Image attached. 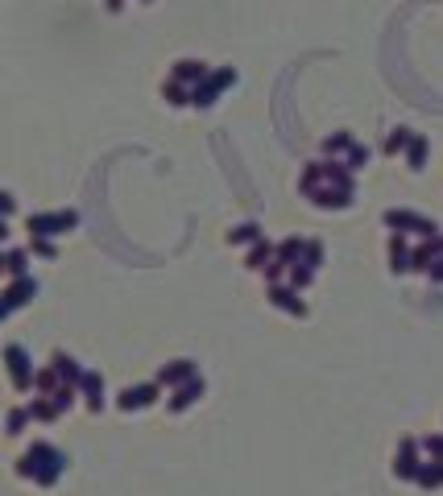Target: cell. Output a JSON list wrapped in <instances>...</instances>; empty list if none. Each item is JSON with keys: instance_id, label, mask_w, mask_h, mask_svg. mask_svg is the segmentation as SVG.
Masks as SVG:
<instances>
[{"instance_id": "obj_1", "label": "cell", "mask_w": 443, "mask_h": 496, "mask_svg": "<svg viewBox=\"0 0 443 496\" xmlns=\"http://www.w3.org/2000/svg\"><path fill=\"white\" fill-rule=\"evenodd\" d=\"M67 228H75V215L71 211H62V215H33L29 219V232L33 236H54V232H67Z\"/></svg>"}, {"instance_id": "obj_2", "label": "cell", "mask_w": 443, "mask_h": 496, "mask_svg": "<svg viewBox=\"0 0 443 496\" xmlns=\"http://www.w3.org/2000/svg\"><path fill=\"white\" fill-rule=\"evenodd\" d=\"M4 364H9V373H13V385H17V389H25V385L33 380V373H29V356H25L21 348H9V352H4Z\"/></svg>"}, {"instance_id": "obj_3", "label": "cell", "mask_w": 443, "mask_h": 496, "mask_svg": "<svg viewBox=\"0 0 443 496\" xmlns=\"http://www.w3.org/2000/svg\"><path fill=\"white\" fill-rule=\"evenodd\" d=\"M158 397V385H141V389H128V393H121V409H141V405H149Z\"/></svg>"}, {"instance_id": "obj_4", "label": "cell", "mask_w": 443, "mask_h": 496, "mask_svg": "<svg viewBox=\"0 0 443 496\" xmlns=\"http://www.w3.org/2000/svg\"><path fill=\"white\" fill-rule=\"evenodd\" d=\"M29 294H33V282H29V277H17V282L9 285V294H4L0 302L13 310V307H25V302H29Z\"/></svg>"}, {"instance_id": "obj_5", "label": "cell", "mask_w": 443, "mask_h": 496, "mask_svg": "<svg viewBox=\"0 0 443 496\" xmlns=\"http://www.w3.org/2000/svg\"><path fill=\"white\" fill-rule=\"evenodd\" d=\"M79 389H83L87 405H92V409H99V402H104V397H99V377H96V373H83V377H79Z\"/></svg>"}, {"instance_id": "obj_6", "label": "cell", "mask_w": 443, "mask_h": 496, "mask_svg": "<svg viewBox=\"0 0 443 496\" xmlns=\"http://www.w3.org/2000/svg\"><path fill=\"white\" fill-rule=\"evenodd\" d=\"M385 224H390V228H419V232H435L431 224H422V219H415V215H402V211H390V215H385Z\"/></svg>"}, {"instance_id": "obj_7", "label": "cell", "mask_w": 443, "mask_h": 496, "mask_svg": "<svg viewBox=\"0 0 443 496\" xmlns=\"http://www.w3.org/2000/svg\"><path fill=\"white\" fill-rule=\"evenodd\" d=\"M54 373H58L62 380H79V377H83V373L75 368V360H71V356H54Z\"/></svg>"}, {"instance_id": "obj_8", "label": "cell", "mask_w": 443, "mask_h": 496, "mask_svg": "<svg viewBox=\"0 0 443 496\" xmlns=\"http://www.w3.org/2000/svg\"><path fill=\"white\" fill-rule=\"evenodd\" d=\"M38 389H42V393H58V373H54V368H46V373H38Z\"/></svg>"}, {"instance_id": "obj_9", "label": "cell", "mask_w": 443, "mask_h": 496, "mask_svg": "<svg viewBox=\"0 0 443 496\" xmlns=\"http://www.w3.org/2000/svg\"><path fill=\"white\" fill-rule=\"evenodd\" d=\"M29 414H33V418H42V422H50V418L58 414V405H54V402H46V397H42V402H33V409H29Z\"/></svg>"}, {"instance_id": "obj_10", "label": "cell", "mask_w": 443, "mask_h": 496, "mask_svg": "<svg viewBox=\"0 0 443 496\" xmlns=\"http://www.w3.org/2000/svg\"><path fill=\"white\" fill-rule=\"evenodd\" d=\"M4 269H9L13 277H25V253H9V257H4Z\"/></svg>"}, {"instance_id": "obj_11", "label": "cell", "mask_w": 443, "mask_h": 496, "mask_svg": "<svg viewBox=\"0 0 443 496\" xmlns=\"http://www.w3.org/2000/svg\"><path fill=\"white\" fill-rule=\"evenodd\" d=\"M415 475H419V484H427V488L443 484V468H422V472H415Z\"/></svg>"}, {"instance_id": "obj_12", "label": "cell", "mask_w": 443, "mask_h": 496, "mask_svg": "<svg viewBox=\"0 0 443 496\" xmlns=\"http://www.w3.org/2000/svg\"><path fill=\"white\" fill-rule=\"evenodd\" d=\"M182 377H191V364H170V368L162 373V380H170V385H178Z\"/></svg>"}, {"instance_id": "obj_13", "label": "cell", "mask_w": 443, "mask_h": 496, "mask_svg": "<svg viewBox=\"0 0 443 496\" xmlns=\"http://www.w3.org/2000/svg\"><path fill=\"white\" fill-rule=\"evenodd\" d=\"M25 422H29V414H25V409H13V414H9V434H21Z\"/></svg>"}, {"instance_id": "obj_14", "label": "cell", "mask_w": 443, "mask_h": 496, "mask_svg": "<svg viewBox=\"0 0 443 496\" xmlns=\"http://www.w3.org/2000/svg\"><path fill=\"white\" fill-rule=\"evenodd\" d=\"M199 62H178V71H174V79H199Z\"/></svg>"}, {"instance_id": "obj_15", "label": "cell", "mask_w": 443, "mask_h": 496, "mask_svg": "<svg viewBox=\"0 0 443 496\" xmlns=\"http://www.w3.org/2000/svg\"><path fill=\"white\" fill-rule=\"evenodd\" d=\"M422 153H427V145H422V141H415V145H410V165H415V170L422 165Z\"/></svg>"}, {"instance_id": "obj_16", "label": "cell", "mask_w": 443, "mask_h": 496, "mask_svg": "<svg viewBox=\"0 0 443 496\" xmlns=\"http://www.w3.org/2000/svg\"><path fill=\"white\" fill-rule=\"evenodd\" d=\"M0 215H13V199H9L4 190H0Z\"/></svg>"}, {"instance_id": "obj_17", "label": "cell", "mask_w": 443, "mask_h": 496, "mask_svg": "<svg viewBox=\"0 0 443 496\" xmlns=\"http://www.w3.org/2000/svg\"><path fill=\"white\" fill-rule=\"evenodd\" d=\"M121 4H124V0H108V9H121Z\"/></svg>"}, {"instance_id": "obj_18", "label": "cell", "mask_w": 443, "mask_h": 496, "mask_svg": "<svg viewBox=\"0 0 443 496\" xmlns=\"http://www.w3.org/2000/svg\"><path fill=\"white\" fill-rule=\"evenodd\" d=\"M4 236H9V232H4V219H0V240H4Z\"/></svg>"}, {"instance_id": "obj_19", "label": "cell", "mask_w": 443, "mask_h": 496, "mask_svg": "<svg viewBox=\"0 0 443 496\" xmlns=\"http://www.w3.org/2000/svg\"><path fill=\"white\" fill-rule=\"evenodd\" d=\"M4 314H9V307H4V302H0V319H4Z\"/></svg>"}]
</instances>
